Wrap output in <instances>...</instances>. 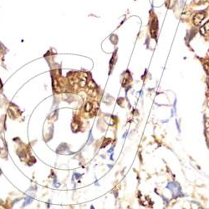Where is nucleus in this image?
Masks as SVG:
<instances>
[{"mask_svg": "<svg viewBox=\"0 0 209 209\" xmlns=\"http://www.w3.org/2000/svg\"><path fill=\"white\" fill-rule=\"evenodd\" d=\"M32 201H33V198H31L30 197H27L26 198H25V202H24V205H23V207H25L26 205L29 204L30 203H31Z\"/></svg>", "mask_w": 209, "mask_h": 209, "instance_id": "nucleus-5", "label": "nucleus"}, {"mask_svg": "<svg viewBox=\"0 0 209 209\" xmlns=\"http://www.w3.org/2000/svg\"><path fill=\"white\" fill-rule=\"evenodd\" d=\"M0 209H5L4 207H2V206H0Z\"/></svg>", "mask_w": 209, "mask_h": 209, "instance_id": "nucleus-14", "label": "nucleus"}, {"mask_svg": "<svg viewBox=\"0 0 209 209\" xmlns=\"http://www.w3.org/2000/svg\"><path fill=\"white\" fill-rule=\"evenodd\" d=\"M162 199H163V203H164V204L166 205V206H168V204H169V200L167 198H165L164 196H162Z\"/></svg>", "mask_w": 209, "mask_h": 209, "instance_id": "nucleus-8", "label": "nucleus"}, {"mask_svg": "<svg viewBox=\"0 0 209 209\" xmlns=\"http://www.w3.org/2000/svg\"><path fill=\"white\" fill-rule=\"evenodd\" d=\"M92 109H93V105H92V104H91L90 102H87L86 104H85V106H84V110H85L86 112H89Z\"/></svg>", "mask_w": 209, "mask_h": 209, "instance_id": "nucleus-4", "label": "nucleus"}, {"mask_svg": "<svg viewBox=\"0 0 209 209\" xmlns=\"http://www.w3.org/2000/svg\"><path fill=\"white\" fill-rule=\"evenodd\" d=\"M93 141H94V138H93L92 134H91V131H90V132H89V139H88V144H89V145H90V144L93 142Z\"/></svg>", "mask_w": 209, "mask_h": 209, "instance_id": "nucleus-7", "label": "nucleus"}, {"mask_svg": "<svg viewBox=\"0 0 209 209\" xmlns=\"http://www.w3.org/2000/svg\"><path fill=\"white\" fill-rule=\"evenodd\" d=\"M169 120H162V123H166V122H167Z\"/></svg>", "mask_w": 209, "mask_h": 209, "instance_id": "nucleus-12", "label": "nucleus"}, {"mask_svg": "<svg viewBox=\"0 0 209 209\" xmlns=\"http://www.w3.org/2000/svg\"><path fill=\"white\" fill-rule=\"evenodd\" d=\"M126 135H127V131H126L125 134L123 135V138H125V136H126Z\"/></svg>", "mask_w": 209, "mask_h": 209, "instance_id": "nucleus-13", "label": "nucleus"}, {"mask_svg": "<svg viewBox=\"0 0 209 209\" xmlns=\"http://www.w3.org/2000/svg\"><path fill=\"white\" fill-rule=\"evenodd\" d=\"M74 176L77 178H79L80 177H82V175H78V173H74Z\"/></svg>", "mask_w": 209, "mask_h": 209, "instance_id": "nucleus-10", "label": "nucleus"}, {"mask_svg": "<svg viewBox=\"0 0 209 209\" xmlns=\"http://www.w3.org/2000/svg\"><path fill=\"white\" fill-rule=\"evenodd\" d=\"M200 32H201V34H202L203 35H204V36H208L209 35V22L206 23L201 28Z\"/></svg>", "mask_w": 209, "mask_h": 209, "instance_id": "nucleus-3", "label": "nucleus"}, {"mask_svg": "<svg viewBox=\"0 0 209 209\" xmlns=\"http://www.w3.org/2000/svg\"><path fill=\"white\" fill-rule=\"evenodd\" d=\"M204 69L207 71V73L209 74V59L204 63Z\"/></svg>", "mask_w": 209, "mask_h": 209, "instance_id": "nucleus-6", "label": "nucleus"}, {"mask_svg": "<svg viewBox=\"0 0 209 209\" xmlns=\"http://www.w3.org/2000/svg\"><path fill=\"white\" fill-rule=\"evenodd\" d=\"M166 188L169 189L172 194L173 198H183L185 195L182 192V187L178 182H170L167 183Z\"/></svg>", "mask_w": 209, "mask_h": 209, "instance_id": "nucleus-1", "label": "nucleus"}, {"mask_svg": "<svg viewBox=\"0 0 209 209\" xmlns=\"http://www.w3.org/2000/svg\"><path fill=\"white\" fill-rule=\"evenodd\" d=\"M176 124H177V128H178V132H179V133H181V129H180V124H179V122H178V120H176Z\"/></svg>", "mask_w": 209, "mask_h": 209, "instance_id": "nucleus-9", "label": "nucleus"}, {"mask_svg": "<svg viewBox=\"0 0 209 209\" xmlns=\"http://www.w3.org/2000/svg\"><path fill=\"white\" fill-rule=\"evenodd\" d=\"M91 209H94V207H93V206H91Z\"/></svg>", "mask_w": 209, "mask_h": 209, "instance_id": "nucleus-15", "label": "nucleus"}, {"mask_svg": "<svg viewBox=\"0 0 209 209\" xmlns=\"http://www.w3.org/2000/svg\"><path fill=\"white\" fill-rule=\"evenodd\" d=\"M2 89H3V84H2L1 80H0V92L2 91Z\"/></svg>", "mask_w": 209, "mask_h": 209, "instance_id": "nucleus-11", "label": "nucleus"}, {"mask_svg": "<svg viewBox=\"0 0 209 209\" xmlns=\"http://www.w3.org/2000/svg\"><path fill=\"white\" fill-rule=\"evenodd\" d=\"M206 17V14L204 13H198L193 18V24L195 25H199L201 22L203 20L204 18Z\"/></svg>", "mask_w": 209, "mask_h": 209, "instance_id": "nucleus-2", "label": "nucleus"}]
</instances>
